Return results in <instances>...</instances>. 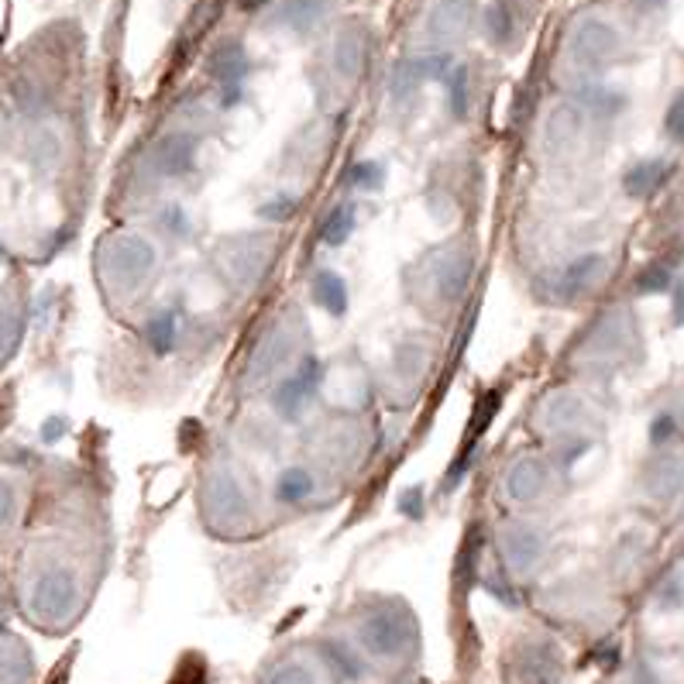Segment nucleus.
<instances>
[{
	"mask_svg": "<svg viewBox=\"0 0 684 684\" xmlns=\"http://www.w3.org/2000/svg\"><path fill=\"white\" fill-rule=\"evenodd\" d=\"M382 176H386L382 162H358L355 169H351V182H355L358 190H379Z\"/></svg>",
	"mask_w": 684,
	"mask_h": 684,
	"instance_id": "nucleus-34",
	"label": "nucleus"
},
{
	"mask_svg": "<svg viewBox=\"0 0 684 684\" xmlns=\"http://www.w3.org/2000/svg\"><path fill=\"white\" fill-rule=\"evenodd\" d=\"M664 131H668V138H671V141H677V145H684V90L677 93V97L671 101V107H668Z\"/></svg>",
	"mask_w": 684,
	"mask_h": 684,
	"instance_id": "nucleus-35",
	"label": "nucleus"
},
{
	"mask_svg": "<svg viewBox=\"0 0 684 684\" xmlns=\"http://www.w3.org/2000/svg\"><path fill=\"white\" fill-rule=\"evenodd\" d=\"M605 275V258L602 255H581L561 272V290L564 293H585Z\"/></svg>",
	"mask_w": 684,
	"mask_h": 684,
	"instance_id": "nucleus-25",
	"label": "nucleus"
},
{
	"mask_svg": "<svg viewBox=\"0 0 684 684\" xmlns=\"http://www.w3.org/2000/svg\"><path fill=\"white\" fill-rule=\"evenodd\" d=\"M564 650L547 636H523L503 657L506 684H564Z\"/></svg>",
	"mask_w": 684,
	"mask_h": 684,
	"instance_id": "nucleus-4",
	"label": "nucleus"
},
{
	"mask_svg": "<svg viewBox=\"0 0 684 684\" xmlns=\"http://www.w3.org/2000/svg\"><path fill=\"white\" fill-rule=\"evenodd\" d=\"M314 492H317V482H314V475H310V471H306L303 464L286 468V471H282V475L275 479V499H279V503H286V506L306 503Z\"/></svg>",
	"mask_w": 684,
	"mask_h": 684,
	"instance_id": "nucleus-26",
	"label": "nucleus"
},
{
	"mask_svg": "<svg viewBox=\"0 0 684 684\" xmlns=\"http://www.w3.org/2000/svg\"><path fill=\"white\" fill-rule=\"evenodd\" d=\"M668 176H671V162H664V158H644V162L629 165V173L623 176V186H626V193L633 200H647V197H653L660 186L668 182Z\"/></svg>",
	"mask_w": 684,
	"mask_h": 684,
	"instance_id": "nucleus-22",
	"label": "nucleus"
},
{
	"mask_svg": "<svg viewBox=\"0 0 684 684\" xmlns=\"http://www.w3.org/2000/svg\"><path fill=\"white\" fill-rule=\"evenodd\" d=\"M644 488L657 503H674L684 492V455H660L644 471Z\"/></svg>",
	"mask_w": 684,
	"mask_h": 684,
	"instance_id": "nucleus-16",
	"label": "nucleus"
},
{
	"mask_svg": "<svg viewBox=\"0 0 684 684\" xmlns=\"http://www.w3.org/2000/svg\"><path fill=\"white\" fill-rule=\"evenodd\" d=\"M427 368H431L427 344H420V341L399 344L396 355H392V365H389V386L399 396H413L416 386L423 382V375H427Z\"/></svg>",
	"mask_w": 684,
	"mask_h": 684,
	"instance_id": "nucleus-14",
	"label": "nucleus"
},
{
	"mask_svg": "<svg viewBox=\"0 0 684 684\" xmlns=\"http://www.w3.org/2000/svg\"><path fill=\"white\" fill-rule=\"evenodd\" d=\"M0 684H35V653L14 633H0Z\"/></svg>",
	"mask_w": 684,
	"mask_h": 684,
	"instance_id": "nucleus-18",
	"label": "nucleus"
},
{
	"mask_svg": "<svg viewBox=\"0 0 684 684\" xmlns=\"http://www.w3.org/2000/svg\"><path fill=\"white\" fill-rule=\"evenodd\" d=\"M293 347H296V341L290 330L272 327L251 355V382H266V379H272V375H279V368H286Z\"/></svg>",
	"mask_w": 684,
	"mask_h": 684,
	"instance_id": "nucleus-15",
	"label": "nucleus"
},
{
	"mask_svg": "<svg viewBox=\"0 0 684 684\" xmlns=\"http://www.w3.org/2000/svg\"><path fill=\"white\" fill-rule=\"evenodd\" d=\"M516 14L506 0H492L488 11H485V32L492 38V45H509L516 38Z\"/></svg>",
	"mask_w": 684,
	"mask_h": 684,
	"instance_id": "nucleus-28",
	"label": "nucleus"
},
{
	"mask_svg": "<svg viewBox=\"0 0 684 684\" xmlns=\"http://www.w3.org/2000/svg\"><path fill=\"white\" fill-rule=\"evenodd\" d=\"M86 609V588L83 578L66 568V564H49L38 568L25 592H21V612L45 633H66Z\"/></svg>",
	"mask_w": 684,
	"mask_h": 684,
	"instance_id": "nucleus-2",
	"label": "nucleus"
},
{
	"mask_svg": "<svg viewBox=\"0 0 684 684\" xmlns=\"http://www.w3.org/2000/svg\"><path fill=\"white\" fill-rule=\"evenodd\" d=\"M636 4H640V8H660L664 0H636Z\"/></svg>",
	"mask_w": 684,
	"mask_h": 684,
	"instance_id": "nucleus-42",
	"label": "nucleus"
},
{
	"mask_svg": "<svg viewBox=\"0 0 684 684\" xmlns=\"http://www.w3.org/2000/svg\"><path fill=\"white\" fill-rule=\"evenodd\" d=\"M471 255L464 248H440L427 269H423V275H427V286H431V296L440 303V306H455L464 290H468V279H471Z\"/></svg>",
	"mask_w": 684,
	"mask_h": 684,
	"instance_id": "nucleus-6",
	"label": "nucleus"
},
{
	"mask_svg": "<svg viewBox=\"0 0 684 684\" xmlns=\"http://www.w3.org/2000/svg\"><path fill=\"white\" fill-rule=\"evenodd\" d=\"M266 4H269V0H241L245 11H258V8H266Z\"/></svg>",
	"mask_w": 684,
	"mask_h": 684,
	"instance_id": "nucleus-41",
	"label": "nucleus"
},
{
	"mask_svg": "<svg viewBox=\"0 0 684 684\" xmlns=\"http://www.w3.org/2000/svg\"><path fill=\"white\" fill-rule=\"evenodd\" d=\"M551 485V468L547 461H540L533 455H523L509 471H506V495L516 506H530Z\"/></svg>",
	"mask_w": 684,
	"mask_h": 684,
	"instance_id": "nucleus-12",
	"label": "nucleus"
},
{
	"mask_svg": "<svg viewBox=\"0 0 684 684\" xmlns=\"http://www.w3.org/2000/svg\"><path fill=\"white\" fill-rule=\"evenodd\" d=\"M145 341L155 355H169L173 344H176V314L173 310H162L155 314L149 323H145Z\"/></svg>",
	"mask_w": 684,
	"mask_h": 684,
	"instance_id": "nucleus-29",
	"label": "nucleus"
},
{
	"mask_svg": "<svg viewBox=\"0 0 684 684\" xmlns=\"http://www.w3.org/2000/svg\"><path fill=\"white\" fill-rule=\"evenodd\" d=\"M674 323H684V286L674 290V310H671Z\"/></svg>",
	"mask_w": 684,
	"mask_h": 684,
	"instance_id": "nucleus-40",
	"label": "nucleus"
},
{
	"mask_svg": "<svg viewBox=\"0 0 684 684\" xmlns=\"http://www.w3.org/2000/svg\"><path fill=\"white\" fill-rule=\"evenodd\" d=\"M581 138V107L575 104H557L547 117V131H544V145L551 155H564L575 141Z\"/></svg>",
	"mask_w": 684,
	"mask_h": 684,
	"instance_id": "nucleus-20",
	"label": "nucleus"
},
{
	"mask_svg": "<svg viewBox=\"0 0 684 684\" xmlns=\"http://www.w3.org/2000/svg\"><path fill=\"white\" fill-rule=\"evenodd\" d=\"M217 255H221V269L238 282L241 290L258 286V279H262L266 269H269V248L258 238L227 241V245H221Z\"/></svg>",
	"mask_w": 684,
	"mask_h": 684,
	"instance_id": "nucleus-8",
	"label": "nucleus"
},
{
	"mask_svg": "<svg viewBox=\"0 0 684 684\" xmlns=\"http://www.w3.org/2000/svg\"><path fill=\"white\" fill-rule=\"evenodd\" d=\"M314 299L323 306L330 317H344L347 314V286H344V279L338 272H330V269L317 272V279H314Z\"/></svg>",
	"mask_w": 684,
	"mask_h": 684,
	"instance_id": "nucleus-27",
	"label": "nucleus"
},
{
	"mask_svg": "<svg viewBox=\"0 0 684 684\" xmlns=\"http://www.w3.org/2000/svg\"><path fill=\"white\" fill-rule=\"evenodd\" d=\"M210 73L221 83V97H224V107H234L241 101V83H245V73H248V56L238 42H224L221 49L210 56Z\"/></svg>",
	"mask_w": 684,
	"mask_h": 684,
	"instance_id": "nucleus-13",
	"label": "nucleus"
},
{
	"mask_svg": "<svg viewBox=\"0 0 684 684\" xmlns=\"http://www.w3.org/2000/svg\"><path fill=\"white\" fill-rule=\"evenodd\" d=\"M547 554L544 533L530 523H509L503 530V557L512 575H533Z\"/></svg>",
	"mask_w": 684,
	"mask_h": 684,
	"instance_id": "nucleus-10",
	"label": "nucleus"
},
{
	"mask_svg": "<svg viewBox=\"0 0 684 684\" xmlns=\"http://www.w3.org/2000/svg\"><path fill=\"white\" fill-rule=\"evenodd\" d=\"M207 516L221 520V530H234L248 520V495L245 485L234 475H214L207 482Z\"/></svg>",
	"mask_w": 684,
	"mask_h": 684,
	"instance_id": "nucleus-9",
	"label": "nucleus"
},
{
	"mask_svg": "<svg viewBox=\"0 0 684 684\" xmlns=\"http://www.w3.org/2000/svg\"><path fill=\"white\" fill-rule=\"evenodd\" d=\"M101 275L110 290L134 293L155 272V248L138 234H114L101 245Z\"/></svg>",
	"mask_w": 684,
	"mask_h": 684,
	"instance_id": "nucleus-3",
	"label": "nucleus"
},
{
	"mask_svg": "<svg viewBox=\"0 0 684 684\" xmlns=\"http://www.w3.org/2000/svg\"><path fill=\"white\" fill-rule=\"evenodd\" d=\"M571 56L581 62V66H609L623 52V35L616 25H609L605 17H581L578 25L571 28Z\"/></svg>",
	"mask_w": 684,
	"mask_h": 684,
	"instance_id": "nucleus-5",
	"label": "nucleus"
},
{
	"mask_svg": "<svg viewBox=\"0 0 684 684\" xmlns=\"http://www.w3.org/2000/svg\"><path fill=\"white\" fill-rule=\"evenodd\" d=\"M330 681H338V677L330 674L323 653L317 657L310 650H286L258 674L255 684H330Z\"/></svg>",
	"mask_w": 684,
	"mask_h": 684,
	"instance_id": "nucleus-7",
	"label": "nucleus"
},
{
	"mask_svg": "<svg viewBox=\"0 0 684 684\" xmlns=\"http://www.w3.org/2000/svg\"><path fill=\"white\" fill-rule=\"evenodd\" d=\"M471 17H475V0H437L431 8L427 28L437 42H458L468 35Z\"/></svg>",
	"mask_w": 684,
	"mask_h": 684,
	"instance_id": "nucleus-17",
	"label": "nucleus"
},
{
	"mask_svg": "<svg viewBox=\"0 0 684 684\" xmlns=\"http://www.w3.org/2000/svg\"><path fill=\"white\" fill-rule=\"evenodd\" d=\"M330 62H334V73L341 80H358L365 69V38L358 28H344L334 42V52H330Z\"/></svg>",
	"mask_w": 684,
	"mask_h": 684,
	"instance_id": "nucleus-23",
	"label": "nucleus"
},
{
	"mask_svg": "<svg viewBox=\"0 0 684 684\" xmlns=\"http://www.w3.org/2000/svg\"><path fill=\"white\" fill-rule=\"evenodd\" d=\"M399 512L403 516H423V492L420 488H410V492H403V499H399Z\"/></svg>",
	"mask_w": 684,
	"mask_h": 684,
	"instance_id": "nucleus-38",
	"label": "nucleus"
},
{
	"mask_svg": "<svg viewBox=\"0 0 684 684\" xmlns=\"http://www.w3.org/2000/svg\"><path fill=\"white\" fill-rule=\"evenodd\" d=\"M323 379V368L317 358H306L293 375H286V379L279 382L275 389V413H282L286 420H296L303 413V406L310 403V396L317 392Z\"/></svg>",
	"mask_w": 684,
	"mask_h": 684,
	"instance_id": "nucleus-11",
	"label": "nucleus"
},
{
	"mask_svg": "<svg viewBox=\"0 0 684 684\" xmlns=\"http://www.w3.org/2000/svg\"><path fill=\"white\" fill-rule=\"evenodd\" d=\"M344 644L365 674L406 677L420 664V620L403 599L372 595L351 612Z\"/></svg>",
	"mask_w": 684,
	"mask_h": 684,
	"instance_id": "nucleus-1",
	"label": "nucleus"
},
{
	"mask_svg": "<svg viewBox=\"0 0 684 684\" xmlns=\"http://www.w3.org/2000/svg\"><path fill=\"white\" fill-rule=\"evenodd\" d=\"M14 512H17V492L11 482L0 479V530L14 523Z\"/></svg>",
	"mask_w": 684,
	"mask_h": 684,
	"instance_id": "nucleus-37",
	"label": "nucleus"
},
{
	"mask_svg": "<svg viewBox=\"0 0 684 684\" xmlns=\"http://www.w3.org/2000/svg\"><path fill=\"white\" fill-rule=\"evenodd\" d=\"M351 231H355V210H351V207H338L334 214H330V217L323 221L320 238H323V245H330V248H341V245L351 238Z\"/></svg>",
	"mask_w": 684,
	"mask_h": 684,
	"instance_id": "nucleus-31",
	"label": "nucleus"
},
{
	"mask_svg": "<svg viewBox=\"0 0 684 684\" xmlns=\"http://www.w3.org/2000/svg\"><path fill=\"white\" fill-rule=\"evenodd\" d=\"M327 8H330V0H286L279 11V21L296 35H310L327 17Z\"/></svg>",
	"mask_w": 684,
	"mask_h": 684,
	"instance_id": "nucleus-24",
	"label": "nucleus"
},
{
	"mask_svg": "<svg viewBox=\"0 0 684 684\" xmlns=\"http://www.w3.org/2000/svg\"><path fill=\"white\" fill-rule=\"evenodd\" d=\"M671 427H674V423H671V416H660L657 423H653V444H660V440H668L671 437Z\"/></svg>",
	"mask_w": 684,
	"mask_h": 684,
	"instance_id": "nucleus-39",
	"label": "nucleus"
},
{
	"mask_svg": "<svg viewBox=\"0 0 684 684\" xmlns=\"http://www.w3.org/2000/svg\"><path fill=\"white\" fill-rule=\"evenodd\" d=\"M197 162V138L186 131H173L158 141L155 149V169L162 176H182L190 173Z\"/></svg>",
	"mask_w": 684,
	"mask_h": 684,
	"instance_id": "nucleus-19",
	"label": "nucleus"
},
{
	"mask_svg": "<svg viewBox=\"0 0 684 684\" xmlns=\"http://www.w3.org/2000/svg\"><path fill=\"white\" fill-rule=\"evenodd\" d=\"M636 290H640L644 296L668 293L671 290V272L664 266H647L640 275H636Z\"/></svg>",
	"mask_w": 684,
	"mask_h": 684,
	"instance_id": "nucleus-33",
	"label": "nucleus"
},
{
	"mask_svg": "<svg viewBox=\"0 0 684 684\" xmlns=\"http://www.w3.org/2000/svg\"><path fill=\"white\" fill-rule=\"evenodd\" d=\"M588 416V406H585V399L578 396H568V392H557L551 396L544 410H540V420L547 423L551 431L557 434H578L581 431V423Z\"/></svg>",
	"mask_w": 684,
	"mask_h": 684,
	"instance_id": "nucleus-21",
	"label": "nucleus"
},
{
	"mask_svg": "<svg viewBox=\"0 0 684 684\" xmlns=\"http://www.w3.org/2000/svg\"><path fill=\"white\" fill-rule=\"evenodd\" d=\"M21 341V317L11 306H0V362H4Z\"/></svg>",
	"mask_w": 684,
	"mask_h": 684,
	"instance_id": "nucleus-32",
	"label": "nucleus"
},
{
	"mask_svg": "<svg viewBox=\"0 0 684 684\" xmlns=\"http://www.w3.org/2000/svg\"><path fill=\"white\" fill-rule=\"evenodd\" d=\"M28 162L35 165V169H52V165L62 158V145H59V138L52 131H45L38 128L32 138H28Z\"/></svg>",
	"mask_w": 684,
	"mask_h": 684,
	"instance_id": "nucleus-30",
	"label": "nucleus"
},
{
	"mask_svg": "<svg viewBox=\"0 0 684 684\" xmlns=\"http://www.w3.org/2000/svg\"><path fill=\"white\" fill-rule=\"evenodd\" d=\"M296 207H299V200L296 197H275V200H269V203H262L258 207V214H262L266 221H290L293 214H296Z\"/></svg>",
	"mask_w": 684,
	"mask_h": 684,
	"instance_id": "nucleus-36",
	"label": "nucleus"
}]
</instances>
